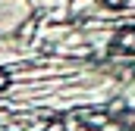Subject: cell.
Returning <instances> with one entry per match:
<instances>
[{
    "label": "cell",
    "mask_w": 135,
    "mask_h": 131,
    "mask_svg": "<svg viewBox=\"0 0 135 131\" xmlns=\"http://www.w3.org/2000/svg\"><path fill=\"white\" fill-rule=\"evenodd\" d=\"M119 41H126V47H129V50H135V31H126V34H119Z\"/></svg>",
    "instance_id": "cell-1"
},
{
    "label": "cell",
    "mask_w": 135,
    "mask_h": 131,
    "mask_svg": "<svg viewBox=\"0 0 135 131\" xmlns=\"http://www.w3.org/2000/svg\"><path fill=\"white\" fill-rule=\"evenodd\" d=\"M6 84H9V75H6V72H0V91H3Z\"/></svg>",
    "instance_id": "cell-2"
},
{
    "label": "cell",
    "mask_w": 135,
    "mask_h": 131,
    "mask_svg": "<svg viewBox=\"0 0 135 131\" xmlns=\"http://www.w3.org/2000/svg\"><path fill=\"white\" fill-rule=\"evenodd\" d=\"M104 3H110V6H123V0H104Z\"/></svg>",
    "instance_id": "cell-3"
}]
</instances>
